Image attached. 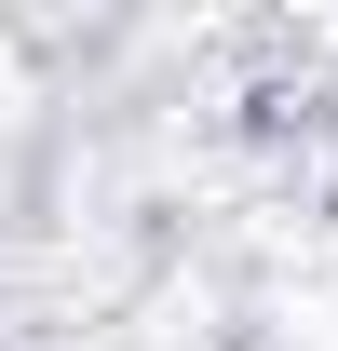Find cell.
Segmentation results:
<instances>
[]
</instances>
